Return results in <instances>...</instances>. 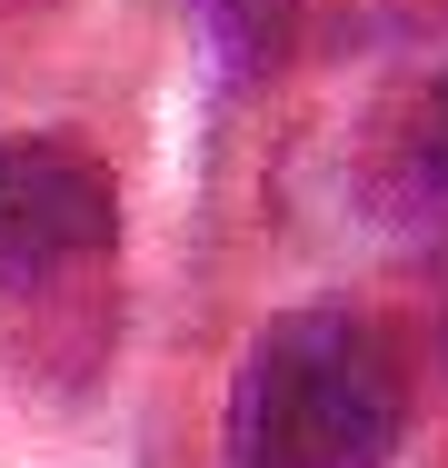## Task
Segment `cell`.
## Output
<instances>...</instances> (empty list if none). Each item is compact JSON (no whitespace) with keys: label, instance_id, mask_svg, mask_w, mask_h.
Instances as JSON below:
<instances>
[{"label":"cell","instance_id":"6da1fadb","mask_svg":"<svg viewBox=\"0 0 448 468\" xmlns=\"http://www.w3.org/2000/svg\"><path fill=\"white\" fill-rule=\"evenodd\" d=\"M409 439V359L349 299H299L240 349L219 449L229 468H389Z\"/></svg>","mask_w":448,"mask_h":468},{"label":"cell","instance_id":"7a4b0ae2","mask_svg":"<svg viewBox=\"0 0 448 468\" xmlns=\"http://www.w3.org/2000/svg\"><path fill=\"white\" fill-rule=\"evenodd\" d=\"M120 260V180L70 130L0 140V299H60Z\"/></svg>","mask_w":448,"mask_h":468},{"label":"cell","instance_id":"3957f363","mask_svg":"<svg viewBox=\"0 0 448 468\" xmlns=\"http://www.w3.org/2000/svg\"><path fill=\"white\" fill-rule=\"evenodd\" d=\"M189 10V30H199V50L219 60V80H279L299 50H309V30H319V0H179Z\"/></svg>","mask_w":448,"mask_h":468},{"label":"cell","instance_id":"277c9868","mask_svg":"<svg viewBox=\"0 0 448 468\" xmlns=\"http://www.w3.org/2000/svg\"><path fill=\"white\" fill-rule=\"evenodd\" d=\"M379 170L399 189V209H448V70H429L419 90L389 110Z\"/></svg>","mask_w":448,"mask_h":468},{"label":"cell","instance_id":"5b68a950","mask_svg":"<svg viewBox=\"0 0 448 468\" xmlns=\"http://www.w3.org/2000/svg\"><path fill=\"white\" fill-rule=\"evenodd\" d=\"M30 10H40V0H0V30H10V20H30Z\"/></svg>","mask_w":448,"mask_h":468}]
</instances>
